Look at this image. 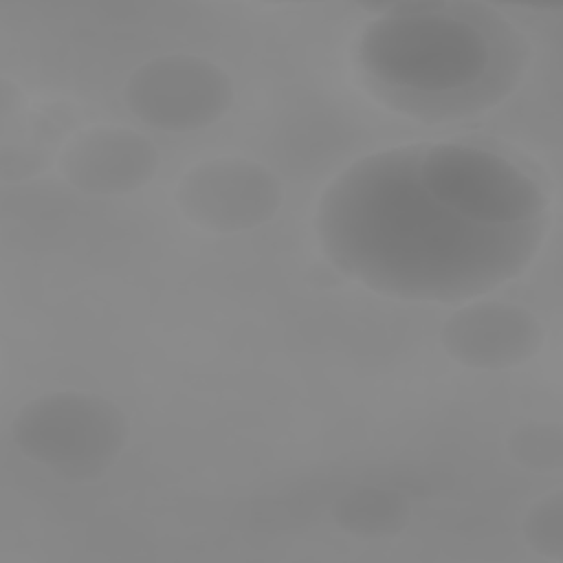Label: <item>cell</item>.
Returning <instances> with one entry per match:
<instances>
[{"mask_svg": "<svg viewBox=\"0 0 563 563\" xmlns=\"http://www.w3.org/2000/svg\"><path fill=\"white\" fill-rule=\"evenodd\" d=\"M11 438L29 462L70 482H92L125 449L128 418L103 396L59 389L22 405Z\"/></svg>", "mask_w": 563, "mask_h": 563, "instance_id": "277c9868", "label": "cell"}, {"mask_svg": "<svg viewBox=\"0 0 563 563\" xmlns=\"http://www.w3.org/2000/svg\"><path fill=\"white\" fill-rule=\"evenodd\" d=\"M422 189L457 218L499 231L543 227L548 198L519 165L486 147L433 143L418 147Z\"/></svg>", "mask_w": 563, "mask_h": 563, "instance_id": "3957f363", "label": "cell"}, {"mask_svg": "<svg viewBox=\"0 0 563 563\" xmlns=\"http://www.w3.org/2000/svg\"><path fill=\"white\" fill-rule=\"evenodd\" d=\"M523 537L539 556L563 561V495L552 490L537 499L523 517Z\"/></svg>", "mask_w": 563, "mask_h": 563, "instance_id": "8fae6325", "label": "cell"}, {"mask_svg": "<svg viewBox=\"0 0 563 563\" xmlns=\"http://www.w3.org/2000/svg\"><path fill=\"white\" fill-rule=\"evenodd\" d=\"M444 352L471 369H510L543 345V325L523 306L473 301L457 308L440 330Z\"/></svg>", "mask_w": 563, "mask_h": 563, "instance_id": "52a82bcc", "label": "cell"}, {"mask_svg": "<svg viewBox=\"0 0 563 563\" xmlns=\"http://www.w3.org/2000/svg\"><path fill=\"white\" fill-rule=\"evenodd\" d=\"M334 523L361 539L398 534L409 521V501L389 488L356 486L332 504Z\"/></svg>", "mask_w": 563, "mask_h": 563, "instance_id": "9c48e42d", "label": "cell"}, {"mask_svg": "<svg viewBox=\"0 0 563 563\" xmlns=\"http://www.w3.org/2000/svg\"><path fill=\"white\" fill-rule=\"evenodd\" d=\"M510 460L519 466L548 473L563 464V429L556 422H523L508 435Z\"/></svg>", "mask_w": 563, "mask_h": 563, "instance_id": "30bf717a", "label": "cell"}, {"mask_svg": "<svg viewBox=\"0 0 563 563\" xmlns=\"http://www.w3.org/2000/svg\"><path fill=\"white\" fill-rule=\"evenodd\" d=\"M128 110L163 132L202 130L233 103L231 77L211 59L167 53L136 66L125 86Z\"/></svg>", "mask_w": 563, "mask_h": 563, "instance_id": "5b68a950", "label": "cell"}, {"mask_svg": "<svg viewBox=\"0 0 563 563\" xmlns=\"http://www.w3.org/2000/svg\"><path fill=\"white\" fill-rule=\"evenodd\" d=\"M277 176L257 161L216 156L191 165L176 185L180 213L209 233L231 235L273 220L282 205Z\"/></svg>", "mask_w": 563, "mask_h": 563, "instance_id": "8992f818", "label": "cell"}, {"mask_svg": "<svg viewBox=\"0 0 563 563\" xmlns=\"http://www.w3.org/2000/svg\"><path fill=\"white\" fill-rule=\"evenodd\" d=\"M158 169V150L136 130L92 125L59 152V172L84 194L119 196L147 185Z\"/></svg>", "mask_w": 563, "mask_h": 563, "instance_id": "ba28073f", "label": "cell"}, {"mask_svg": "<svg viewBox=\"0 0 563 563\" xmlns=\"http://www.w3.org/2000/svg\"><path fill=\"white\" fill-rule=\"evenodd\" d=\"M416 154L367 156L328 187L317 224L336 268L378 292L427 301H455L517 275L543 227L499 231L457 218L418 183Z\"/></svg>", "mask_w": 563, "mask_h": 563, "instance_id": "6da1fadb", "label": "cell"}, {"mask_svg": "<svg viewBox=\"0 0 563 563\" xmlns=\"http://www.w3.org/2000/svg\"><path fill=\"white\" fill-rule=\"evenodd\" d=\"M356 40L354 62L387 103L418 117L464 114L512 90L521 53L510 26L460 13L449 2L380 7Z\"/></svg>", "mask_w": 563, "mask_h": 563, "instance_id": "7a4b0ae2", "label": "cell"}]
</instances>
